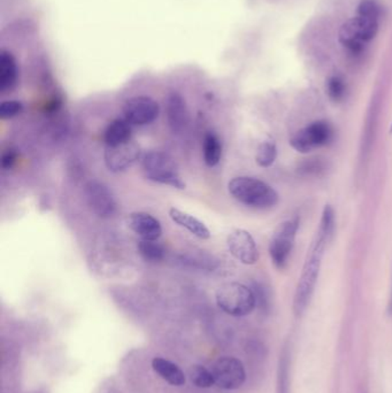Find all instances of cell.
I'll return each mask as SVG.
<instances>
[{"label": "cell", "instance_id": "cell-5", "mask_svg": "<svg viewBox=\"0 0 392 393\" xmlns=\"http://www.w3.org/2000/svg\"><path fill=\"white\" fill-rule=\"evenodd\" d=\"M379 31V21L356 17L350 19L340 30V42L354 55L360 53L366 43L375 38Z\"/></svg>", "mask_w": 392, "mask_h": 393}, {"label": "cell", "instance_id": "cell-21", "mask_svg": "<svg viewBox=\"0 0 392 393\" xmlns=\"http://www.w3.org/2000/svg\"><path fill=\"white\" fill-rule=\"evenodd\" d=\"M190 380L192 382L193 385L200 389H207L212 387L214 382L212 371H209L207 368L203 366H193L189 371Z\"/></svg>", "mask_w": 392, "mask_h": 393}, {"label": "cell", "instance_id": "cell-22", "mask_svg": "<svg viewBox=\"0 0 392 393\" xmlns=\"http://www.w3.org/2000/svg\"><path fill=\"white\" fill-rule=\"evenodd\" d=\"M277 157L276 145L270 141L261 143L255 155V162L262 168L270 167Z\"/></svg>", "mask_w": 392, "mask_h": 393}, {"label": "cell", "instance_id": "cell-11", "mask_svg": "<svg viewBox=\"0 0 392 393\" xmlns=\"http://www.w3.org/2000/svg\"><path fill=\"white\" fill-rule=\"evenodd\" d=\"M141 157V148L132 141L120 145L106 146L105 151V164L108 171L121 173L127 171L135 164Z\"/></svg>", "mask_w": 392, "mask_h": 393}, {"label": "cell", "instance_id": "cell-20", "mask_svg": "<svg viewBox=\"0 0 392 393\" xmlns=\"http://www.w3.org/2000/svg\"><path fill=\"white\" fill-rule=\"evenodd\" d=\"M139 255L145 262H159L164 259V250L157 241H144L141 239L139 243Z\"/></svg>", "mask_w": 392, "mask_h": 393}, {"label": "cell", "instance_id": "cell-19", "mask_svg": "<svg viewBox=\"0 0 392 393\" xmlns=\"http://www.w3.org/2000/svg\"><path fill=\"white\" fill-rule=\"evenodd\" d=\"M277 393H290V351L283 348L277 371Z\"/></svg>", "mask_w": 392, "mask_h": 393}, {"label": "cell", "instance_id": "cell-23", "mask_svg": "<svg viewBox=\"0 0 392 393\" xmlns=\"http://www.w3.org/2000/svg\"><path fill=\"white\" fill-rule=\"evenodd\" d=\"M335 228H336V222H335V210L330 205H326L322 212L321 222L318 227V234L323 236L328 242H330L335 235Z\"/></svg>", "mask_w": 392, "mask_h": 393}, {"label": "cell", "instance_id": "cell-26", "mask_svg": "<svg viewBox=\"0 0 392 393\" xmlns=\"http://www.w3.org/2000/svg\"><path fill=\"white\" fill-rule=\"evenodd\" d=\"M379 7L375 0H363L358 6V17L379 19Z\"/></svg>", "mask_w": 392, "mask_h": 393}, {"label": "cell", "instance_id": "cell-30", "mask_svg": "<svg viewBox=\"0 0 392 393\" xmlns=\"http://www.w3.org/2000/svg\"><path fill=\"white\" fill-rule=\"evenodd\" d=\"M389 312H390V314H391V315H392V296H391V300H390Z\"/></svg>", "mask_w": 392, "mask_h": 393}, {"label": "cell", "instance_id": "cell-14", "mask_svg": "<svg viewBox=\"0 0 392 393\" xmlns=\"http://www.w3.org/2000/svg\"><path fill=\"white\" fill-rule=\"evenodd\" d=\"M166 112L168 123L174 132H180L186 128L188 123L187 103L178 92H171L166 99Z\"/></svg>", "mask_w": 392, "mask_h": 393}, {"label": "cell", "instance_id": "cell-9", "mask_svg": "<svg viewBox=\"0 0 392 393\" xmlns=\"http://www.w3.org/2000/svg\"><path fill=\"white\" fill-rule=\"evenodd\" d=\"M125 119L134 126H146L155 122L160 114L157 100L148 96H136L127 100L123 107Z\"/></svg>", "mask_w": 392, "mask_h": 393}, {"label": "cell", "instance_id": "cell-2", "mask_svg": "<svg viewBox=\"0 0 392 393\" xmlns=\"http://www.w3.org/2000/svg\"><path fill=\"white\" fill-rule=\"evenodd\" d=\"M229 194L245 206L259 210L272 208L279 203V194L273 187L258 178L239 176L228 184Z\"/></svg>", "mask_w": 392, "mask_h": 393}, {"label": "cell", "instance_id": "cell-31", "mask_svg": "<svg viewBox=\"0 0 392 393\" xmlns=\"http://www.w3.org/2000/svg\"><path fill=\"white\" fill-rule=\"evenodd\" d=\"M390 132H391V134H392V126H391V129H390Z\"/></svg>", "mask_w": 392, "mask_h": 393}, {"label": "cell", "instance_id": "cell-8", "mask_svg": "<svg viewBox=\"0 0 392 393\" xmlns=\"http://www.w3.org/2000/svg\"><path fill=\"white\" fill-rule=\"evenodd\" d=\"M213 377L218 387L223 390H236L246 380L244 364L232 357H223L213 364Z\"/></svg>", "mask_w": 392, "mask_h": 393}, {"label": "cell", "instance_id": "cell-25", "mask_svg": "<svg viewBox=\"0 0 392 393\" xmlns=\"http://www.w3.org/2000/svg\"><path fill=\"white\" fill-rule=\"evenodd\" d=\"M23 112V103L19 100H6L0 103V119L8 120Z\"/></svg>", "mask_w": 392, "mask_h": 393}, {"label": "cell", "instance_id": "cell-16", "mask_svg": "<svg viewBox=\"0 0 392 393\" xmlns=\"http://www.w3.org/2000/svg\"><path fill=\"white\" fill-rule=\"evenodd\" d=\"M152 368L155 369L159 376L167 383L174 387H181L186 383V375L177 364H173L172 361L164 358H155L152 360Z\"/></svg>", "mask_w": 392, "mask_h": 393}, {"label": "cell", "instance_id": "cell-27", "mask_svg": "<svg viewBox=\"0 0 392 393\" xmlns=\"http://www.w3.org/2000/svg\"><path fill=\"white\" fill-rule=\"evenodd\" d=\"M325 162L320 159H309L300 166V171L306 175H318L325 171Z\"/></svg>", "mask_w": 392, "mask_h": 393}, {"label": "cell", "instance_id": "cell-4", "mask_svg": "<svg viewBox=\"0 0 392 393\" xmlns=\"http://www.w3.org/2000/svg\"><path fill=\"white\" fill-rule=\"evenodd\" d=\"M216 303L228 315H248L257 305L253 290L244 284L232 282L219 287L216 291Z\"/></svg>", "mask_w": 392, "mask_h": 393}, {"label": "cell", "instance_id": "cell-28", "mask_svg": "<svg viewBox=\"0 0 392 393\" xmlns=\"http://www.w3.org/2000/svg\"><path fill=\"white\" fill-rule=\"evenodd\" d=\"M254 296H255V301H257L258 305L267 310L268 308V294H267V291L265 290L264 287H261L260 284H255L254 285Z\"/></svg>", "mask_w": 392, "mask_h": 393}, {"label": "cell", "instance_id": "cell-6", "mask_svg": "<svg viewBox=\"0 0 392 393\" xmlns=\"http://www.w3.org/2000/svg\"><path fill=\"white\" fill-rule=\"evenodd\" d=\"M298 228L299 219L293 217L281 223L274 231L270 243V255L274 266L279 269H283L288 264L295 245Z\"/></svg>", "mask_w": 392, "mask_h": 393}, {"label": "cell", "instance_id": "cell-17", "mask_svg": "<svg viewBox=\"0 0 392 393\" xmlns=\"http://www.w3.org/2000/svg\"><path fill=\"white\" fill-rule=\"evenodd\" d=\"M104 141L106 146H116L132 141V127L126 119H116L108 124Z\"/></svg>", "mask_w": 392, "mask_h": 393}, {"label": "cell", "instance_id": "cell-13", "mask_svg": "<svg viewBox=\"0 0 392 393\" xmlns=\"http://www.w3.org/2000/svg\"><path fill=\"white\" fill-rule=\"evenodd\" d=\"M129 228L144 241H158L162 234V228L155 217L148 213L137 212L127 217Z\"/></svg>", "mask_w": 392, "mask_h": 393}, {"label": "cell", "instance_id": "cell-3", "mask_svg": "<svg viewBox=\"0 0 392 393\" xmlns=\"http://www.w3.org/2000/svg\"><path fill=\"white\" fill-rule=\"evenodd\" d=\"M145 178L155 183L169 185L177 190H184L186 183L181 178L177 166L167 153L160 151L148 152L141 160Z\"/></svg>", "mask_w": 392, "mask_h": 393}, {"label": "cell", "instance_id": "cell-15", "mask_svg": "<svg viewBox=\"0 0 392 393\" xmlns=\"http://www.w3.org/2000/svg\"><path fill=\"white\" fill-rule=\"evenodd\" d=\"M169 216L174 222L182 227L184 229L191 232L192 235L196 236L200 239H209L211 237V232L209 228L204 224L200 220L197 219L195 216L190 214L184 213L182 210L177 208H171L169 210Z\"/></svg>", "mask_w": 392, "mask_h": 393}, {"label": "cell", "instance_id": "cell-10", "mask_svg": "<svg viewBox=\"0 0 392 393\" xmlns=\"http://www.w3.org/2000/svg\"><path fill=\"white\" fill-rule=\"evenodd\" d=\"M85 198L91 210L100 217H110L115 213L114 196L110 189L99 180H90L85 185Z\"/></svg>", "mask_w": 392, "mask_h": 393}, {"label": "cell", "instance_id": "cell-24", "mask_svg": "<svg viewBox=\"0 0 392 393\" xmlns=\"http://www.w3.org/2000/svg\"><path fill=\"white\" fill-rule=\"evenodd\" d=\"M327 94L335 103L343 100L346 94V85L343 78L340 76H331L327 82Z\"/></svg>", "mask_w": 392, "mask_h": 393}, {"label": "cell", "instance_id": "cell-12", "mask_svg": "<svg viewBox=\"0 0 392 393\" xmlns=\"http://www.w3.org/2000/svg\"><path fill=\"white\" fill-rule=\"evenodd\" d=\"M229 252L232 253L234 258L237 259L241 264H257L259 260V251L257 244L254 242L250 232L244 229H236L228 236L227 239Z\"/></svg>", "mask_w": 392, "mask_h": 393}, {"label": "cell", "instance_id": "cell-18", "mask_svg": "<svg viewBox=\"0 0 392 393\" xmlns=\"http://www.w3.org/2000/svg\"><path fill=\"white\" fill-rule=\"evenodd\" d=\"M204 162L209 167H216L222 157V143L214 132L206 134L204 138Z\"/></svg>", "mask_w": 392, "mask_h": 393}, {"label": "cell", "instance_id": "cell-1", "mask_svg": "<svg viewBox=\"0 0 392 393\" xmlns=\"http://www.w3.org/2000/svg\"><path fill=\"white\" fill-rule=\"evenodd\" d=\"M328 243L323 236L316 234L314 242L309 248L293 299V312L297 316H300L305 312L314 294L315 285L318 282L320 268H321L322 258Z\"/></svg>", "mask_w": 392, "mask_h": 393}, {"label": "cell", "instance_id": "cell-29", "mask_svg": "<svg viewBox=\"0 0 392 393\" xmlns=\"http://www.w3.org/2000/svg\"><path fill=\"white\" fill-rule=\"evenodd\" d=\"M16 159H18V155L14 150H6L4 152L3 155H1V167L5 171H8L10 168L13 167L15 164Z\"/></svg>", "mask_w": 392, "mask_h": 393}, {"label": "cell", "instance_id": "cell-7", "mask_svg": "<svg viewBox=\"0 0 392 393\" xmlns=\"http://www.w3.org/2000/svg\"><path fill=\"white\" fill-rule=\"evenodd\" d=\"M334 138V129L327 121H315L298 130L290 138V145L299 153H309L316 148L328 145Z\"/></svg>", "mask_w": 392, "mask_h": 393}]
</instances>
